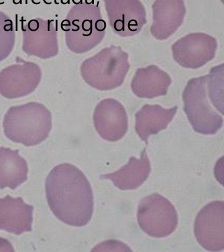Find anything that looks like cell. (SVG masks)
<instances>
[{
    "mask_svg": "<svg viewBox=\"0 0 224 252\" xmlns=\"http://www.w3.org/2000/svg\"><path fill=\"white\" fill-rule=\"evenodd\" d=\"M33 210L21 197L0 198V230L17 235L31 231Z\"/></svg>",
    "mask_w": 224,
    "mask_h": 252,
    "instance_id": "9c48e42d",
    "label": "cell"
},
{
    "mask_svg": "<svg viewBox=\"0 0 224 252\" xmlns=\"http://www.w3.org/2000/svg\"><path fill=\"white\" fill-rule=\"evenodd\" d=\"M195 235L199 244L206 250H223V201L212 202L200 211L195 222Z\"/></svg>",
    "mask_w": 224,
    "mask_h": 252,
    "instance_id": "8992f818",
    "label": "cell"
},
{
    "mask_svg": "<svg viewBox=\"0 0 224 252\" xmlns=\"http://www.w3.org/2000/svg\"><path fill=\"white\" fill-rule=\"evenodd\" d=\"M4 125L8 139L31 147L47 138L51 128V115L45 108L37 104L14 107L8 112Z\"/></svg>",
    "mask_w": 224,
    "mask_h": 252,
    "instance_id": "3957f363",
    "label": "cell"
},
{
    "mask_svg": "<svg viewBox=\"0 0 224 252\" xmlns=\"http://www.w3.org/2000/svg\"><path fill=\"white\" fill-rule=\"evenodd\" d=\"M45 193L53 214L65 224L83 227L93 212L92 188L87 177L70 164L56 165L45 181Z\"/></svg>",
    "mask_w": 224,
    "mask_h": 252,
    "instance_id": "6da1fadb",
    "label": "cell"
},
{
    "mask_svg": "<svg viewBox=\"0 0 224 252\" xmlns=\"http://www.w3.org/2000/svg\"><path fill=\"white\" fill-rule=\"evenodd\" d=\"M212 72L210 75L190 80L183 93L187 116L194 130L204 135L216 133L223 125L222 116L214 110L208 101L210 94L220 82L218 78L215 82Z\"/></svg>",
    "mask_w": 224,
    "mask_h": 252,
    "instance_id": "7a4b0ae2",
    "label": "cell"
},
{
    "mask_svg": "<svg viewBox=\"0 0 224 252\" xmlns=\"http://www.w3.org/2000/svg\"><path fill=\"white\" fill-rule=\"evenodd\" d=\"M170 83L167 74L155 66H150L137 71L131 87L137 97L150 99L166 94Z\"/></svg>",
    "mask_w": 224,
    "mask_h": 252,
    "instance_id": "7c38bea8",
    "label": "cell"
},
{
    "mask_svg": "<svg viewBox=\"0 0 224 252\" xmlns=\"http://www.w3.org/2000/svg\"><path fill=\"white\" fill-rule=\"evenodd\" d=\"M137 221L141 229L149 236L164 238L176 230L178 216L176 208L167 198L154 193L139 203Z\"/></svg>",
    "mask_w": 224,
    "mask_h": 252,
    "instance_id": "277c9868",
    "label": "cell"
},
{
    "mask_svg": "<svg viewBox=\"0 0 224 252\" xmlns=\"http://www.w3.org/2000/svg\"><path fill=\"white\" fill-rule=\"evenodd\" d=\"M150 172V162L145 148L140 159L131 157L127 164L120 170L112 173L102 175L100 178L111 180L120 190H135L147 179Z\"/></svg>",
    "mask_w": 224,
    "mask_h": 252,
    "instance_id": "30bf717a",
    "label": "cell"
},
{
    "mask_svg": "<svg viewBox=\"0 0 224 252\" xmlns=\"http://www.w3.org/2000/svg\"><path fill=\"white\" fill-rule=\"evenodd\" d=\"M217 47L214 38L202 33L191 34L172 47L174 59L185 68H197L214 58Z\"/></svg>",
    "mask_w": 224,
    "mask_h": 252,
    "instance_id": "52a82bcc",
    "label": "cell"
},
{
    "mask_svg": "<svg viewBox=\"0 0 224 252\" xmlns=\"http://www.w3.org/2000/svg\"><path fill=\"white\" fill-rule=\"evenodd\" d=\"M28 172L27 162L19 150L0 147V188L15 190L27 181Z\"/></svg>",
    "mask_w": 224,
    "mask_h": 252,
    "instance_id": "4fadbf2b",
    "label": "cell"
},
{
    "mask_svg": "<svg viewBox=\"0 0 224 252\" xmlns=\"http://www.w3.org/2000/svg\"><path fill=\"white\" fill-rule=\"evenodd\" d=\"M90 85L99 90H111L121 85L129 70L128 56L120 47L105 48L88 61Z\"/></svg>",
    "mask_w": 224,
    "mask_h": 252,
    "instance_id": "5b68a950",
    "label": "cell"
},
{
    "mask_svg": "<svg viewBox=\"0 0 224 252\" xmlns=\"http://www.w3.org/2000/svg\"><path fill=\"white\" fill-rule=\"evenodd\" d=\"M93 120L97 133L108 141H118L128 131L127 113L121 103L115 99L101 101L95 110Z\"/></svg>",
    "mask_w": 224,
    "mask_h": 252,
    "instance_id": "ba28073f",
    "label": "cell"
},
{
    "mask_svg": "<svg viewBox=\"0 0 224 252\" xmlns=\"http://www.w3.org/2000/svg\"><path fill=\"white\" fill-rule=\"evenodd\" d=\"M177 109V107L166 109L158 105L143 106L136 114V131L139 138L147 144L149 137L167 127Z\"/></svg>",
    "mask_w": 224,
    "mask_h": 252,
    "instance_id": "8fae6325",
    "label": "cell"
}]
</instances>
